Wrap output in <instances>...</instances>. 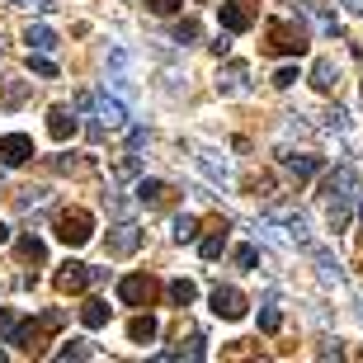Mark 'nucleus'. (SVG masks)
I'll return each instance as SVG.
<instances>
[{"label":"nucleus","instance_id":"a19ab883","mask_svg":"<svg viewBox=\"0 0 363 363\" xmlns=\"http://www.w3.org/2000/svg\"><path fill=\"white\" fill-rule=\"evenodd\" d=\"M175 38H179V43H194V38H199V24H194V19H189V24H179Z\"/></svg>","mask_w":363,"mask_h":363},{"label":"nucleus","instance_id":"f03ea898","mask_svg":"<svg viewBox=\"0 0 363 363\" xmlns=\"http://www.w3.org/2000/svg\"><path fill=\"white\" fill-rule=\"evenodd\" d=\"M62 321H67V311H62V307L43 311L38 321H19V330L10 335V345H19V350H28V354H43V340L52 335V330H62Z\"/></svg>","mask_w":363,"mask_h":363},{"label":"nucleus","instance_id":"79ce46f5","mask_svg":"<svg viewBox=\"0 0 363 363\" xmlns=\"http://www.w3.org/2000/svg\"><path fill=\"white\" fill-rule=\"evenodd\" d=\"M340 5H350L354 14H363V0H340Z\"/></svg>","mask_w":363,"mask_h":363},{"label":"nucleus","instance_id":"a878e982","mask_svg":"<svg viewBox=\"0 0 363 363\" xmlns=\"http://www.w3.org/2000/svg\"><path fill=\"white\" fill-rule=\"evenodd\" d=\"M28 90H33L28 81H10V85H0V108H14V104H24V99H28Z\"/></svg>","mask_w":363,"mask_h":363},{"label":"nucleus","instance_id":"ea45409f","mask_svg":"<svg viewBox=\"0 0 363 363\" xmlns=\"http://www.w3.org/2000/svg\"><path fill=\"white\" fill-rule=\"evenodd\" d=\"M137 170H142V161H137V156H123V161H118V175L123 179H133Z\"/></svg>","mask_w":363,"mask_h":363},{"label":"nucleus","instance_id":"473e14b6","mask_svg":"<svg viewBox=\"0 0 363 363\" xmlns=\"http://www.w3.org/2000/svg\"><path fill=\"white\" fill-rule=\"evenodd\" d=\"M199 161H203V170H208L213 179H227V175H231V170H227V161H217L213 151H199Z\"/></svg>","mask_w":363,"mask_h":363},{"label":"nucleus","instance_id":"6e6552de","mask_svg":"<svg viewBox=\"0 0 363 363\" xmlns=\"http://www.w3.org/2000/svg\"><path fill=\"white\" fill-rule=\"evenodd\" d=\"M245 307H250V302H245L241 288H231V283L227 288H222V283L213 288V316H222V321H241Z\"/></svg>","mask_w":363,"mask_h":363},{"label":"nucleus","instance_id":"c03bdc74","mask_svg":"<svg viewBox=\"0 0 363 363\" xmlns=\"http://www.w3.org/2000/svg\"><path fill=\"white\" fill-rule=\"evenodd\" d=\"M359 217H363V203H359Z\"/></svg>","mask_w":363,"mask_h":363},{"label":"nucleus","instance_id":"72a5a7b5","mask_svg":"<svg viewBox=\"0 0 363 363\" xmlns=\"http://www.w3.org/2000/svg\"><path fill=\"white\" fill-rule=\"evenodd\" d=\"M279 325H283V311L279 307H264V311H259V330H264V335H274Z\"/></svg>","mask_w":363,"mask_h":363},{"label":"nucleus","instance_id":"c756f323","mask_svg":"<svg viewBox=\"0 0 363 363\" xmlns=\"http://www.w3.org/2000/svg\"><path fill=\"white\" fill-rule=\"evenodd\" d=\"M350 227V199H330V231H345Z\"/></svg>","mask_w":363,"mask_h":363},{"label":"nucleus","instance_id":"393cba45","mask_svg":"<svg viewBox=\"0 0 363 363\" xmlns=\"http://www.w3.org/2000/svg\"><path fill=\"white\" fill-rule=\"evenodd\" d=\"M165 297H170L175 307H194V297H199V288H194L189 279H175L170 288H165Z\"/></svg>","mask_w":363,"mask_h":363},{"label":"nucleus","instance_id":"0eeeda50","mask_svg":"<svg viewBox=\"0 0 363 363\" xmlns=\"http://www.w3.org/2000/svg\"><path fill=\"white\" fill-rule=\"evenodd\" d=\"M142 241H147V236H142V227H137V222H118V227L108 231L104 250L113 259H128V255H137V250H142Z\"/></svg>","mask_w":363,"mask_h":363},{"label":"nucleus","instance_id":"a18cd8bd","mask_svg":"<svg viewBox=\"0 0 363 363\" xmlns=\"http://www.w3.org/2000/svg\"><path fill=\"white\" fill-rule=\"evenodd\" d=\"M0 359H5V350H0Z\"/></svg>","mask_w":363,"mask_h":363},{"label":"nucleus","instance_id":"cd10ccee","mask_svg":"<svg viewBox=\"0 0 363 363\" xmlns=\"http://www.w3.org/2000/svg\"><path fill=\"white\" fill-rule=\"evenodd\" d=\"M302 5H307V14H316V24H321V33H330V38H335L340 33V19L330 10H325V5H311V0H302Z\"/></svg>","mask_w":363,"mask_h":363},{"label":"nucleus","instance_id":"e433bc0d","mask_svg":"<svg viewBox=\"0 0 363 363\" xmlns=\"http://www.w3.org/2000/svg\"><path fill=\"white\" fill-rule=\"evenodd\" d=\"M325 128H330V133H345V128H350L345 108H330V113H325Z\"/></svg>","mask_w":363,"mask_h":363},{"label":"nucleus","instance_id":"4468645a","mask_svg":"<svg viewBox=\"0 0 363 363\" xmlns=\"http://www.w3.org/2000/svg\"><path fill=\"white\" fill-rule=\"evenodd\" d=\"M217 90L222 94H245L250 90V67H245V62H231V67L217 76Z\"/></svg>","mask_w":363,"mask_h":363},{"label":"nucleus","instance_id":"6ab92c4d","mask_svg":"<svg viewBox=\"0 0 363 363\" xmlns=\"http://www.w3.org/2000/svg\"><path fill=\"white\" fill-rule=\"evenodd\" d=\"M222 245H227V217L213 227V236H203V241H199V255L203 259H217V255H222Z\"/></svg>","mask_w":363,"mask_h":363},{"label":"nucleus","instance_id":"58836bf2","mask_svg":"<svg viewBox=\"0 0 363 363\" xmlns=\"http://www.w3.org/2000/svg\"><path fill=\"white\" fill-rule=\"evenodd\" d=\"M321 359H345V345H340V340H321Z\"/></svg>","mask_w":363,"mask_h":363},{"label":"nucleus","instance_id":"20e7f679","mask_svg":"<svg viewBox=\"0 0 363 363\" xmlns=\"http://www.w3.org/2000/svg\"><path fill=\"white\" fill-rule=\"evenodd\" d=\"M118 297H123V307H151L161 297V283L151 274H128V279H118Z\"/></svg>","mask_w":363,"mask_h":363},{"label":"nucleus","instance_id":"5701e85b","mask_svg":"<svg viewBox=\"0 0 363 363\" xmlns=\"http://www.w3.org/2000/svg\"><path fill=\"white\" fill-rule=\"evenodd\" d=\"M307 255L316 259V269H321V279L340 283V259H330V250H321V245H307Z\"/></svg>","mask_w":363,"mask_h":363},{"label":"nucleus","instance_id":"423d86ee","mask_svg":"<svg viewBox=\"0 0 363 363\" xmlns=\"http://www.w3.org/2000/svg\"><path fill=\"white\" fill-rule=\"evenodd\" d=\"M217 19H222L227 33H245V28H255L259 10H255V0H222L217 5Z\"/></svg>","mask_w":363,"mask_h":363},{"label":"nucleus","instance_id":"f3484780","mask_svg":"<svg viewBox=\"0 0 363 363\" xmlns=\"http://www.w3.org/2000/svg\"><path fill=\"white\" fill-rule=\"evenodd\" d=\"M24 43H28V52H52V48H57V33L48 24H28L24 28Z\"/></svg>","mask_w":363,"mask_h":363},{"label":"nucleus","instance_id":"1a4fd4ad","mask_svg":"<svg viewBox=\"0 0 363 363\" xmlns=\"http://www.w3.org/2000/svg\"><path fill=\"white\" fill-rule=\"evenodd\" d=\"M52 283H57V293H85V288L94 283V269H90V264H81V259H67V264L57 269Z\"/></svg>","mask_w":363,"mask_h":363},{"label":"nucleus","instance_id":"7c9ffc66","mask_svg":"<svg viewBox=\"0 0 363 363\" xmlns=\"http://www.w3.org/2000/svg\"><path fill=\"white\" fill-rule=\"evenodd\" d=\"M19 321H24V316H19L14 307H0V340H5V345H10V335L19 330Z\"/></svg>","mask_w":363,"mask_h":363},{"label":"nucleus","instance_id":"39448f33","mask_svg":"<svg viewBox=\"0 0 363 363\" xmlns=\"http://www.w3.org/2000/svg\"><path fill=\"white\" fill-rule=\"evenodd\" d=\"M76 108H94V113H99V128H104V133H118L123 123H128L123 104H118V99H108V94H90V90H85L81 99H76Z\"/></svg>","mask_w":363,"mask_h":363},{"label":"nucleus","instance_id":"49530a36","mask_svg":"<svg viewBox=\"0 0 363 363\" xmlns=\"http://www.w3.org/2000/svg\"><path fill=\"white\" fill-rule=\"evenodd\" d=\"M359 321H363V311H359Z\"/></svg>","mask_w":363,"mask_h":363},{"label":"nucleus","instance_id":"412c9836","mask_svg":"<svg viewBox=\"0 0 363 363\" xmlns=\"http://www.w3.org/2000/svg\"><path fill=\"white\" fill-rule=\"evenodd\" d=\"M52 170L57 175H90L94 161H85V156H52Z\"/></svg>","mask_w":363,"mask_h":363},{"label":"nucleus","instance_id":"f8f14e48","mask_svg":"<svg viewBox=\"0 0 363 363\" xmlns=\"http://www.w3.org/2000/svg\"><path fill=\"white\" fill-rule=\"evenodd\" d=\"M76 128H81V118H76V108H67V104L48 108V133H52L57 142H67V137H76Z\"/></svg>","mask_w":363,"mask_h":363},{"label":"nucleus","instance_id":"bb28decb","mask_svg":"<svg viewBox=\"0 0 363 363\" xmlns=\"http://www.w3.org/2000/svg\"><path fill=\"white\" fill-rule=\"evenodd\" d=\"M170 231H175V241H199V217H194V213H179Z\"/></svg>","mask_w":363,"mask_h":363},{"label":"nucleus","instance_id":"dca6fc26","mask_svg":"<svg viewBox=\"0 0 363 363\" xmlns=\"http://www.w3.org/2000/svg\"><path fill=\"white\" fill-rule=\"evenodd\" d=\"M340 85V71H335V62L330 57H321L316 67H311V90H321V94H330Z\"/></svg>","mask_w":363,"mask_h":363},{"label":"nucleus","instance_id":"f704fd0d","mask_svg":"<svg viewBox=\"0 0 363 363\" xmlns=\"http://www.w3.org/2000/svg\"><path fill=\"white\" fill-rule=\"evenodd\" d=\"M231 259H236V269H255V264H259V250H255V245H241Z\"/></svg>","mask_w":363,"mask_h":363},{"label":"nucleus","instance_id":"4be33fe9","mask_svg":"<svg viewBox=\"0 0 363 363\" xmlns=\"http://www.w3.org/2000/svg\"><path fill=\"white\" fill-rule=\"evenodd\" d=\"M14 250H19V259H28V264H43V259H48V245H43L38 236H19Z\"/></svg>","mask_w":363,"mask_h":363},{"label":"nucleus","instance_id":"c9c22d12","mask_svg":"<svg viewBox=\"0 0 363 363\" xmlns=\"http://www.w3.org/2000/svg\"><path fill=\"white\" fill-rule=\"evenodd\" d=\"M297 81H302L297 67H279V71H274V85H279V90H288V85H297Z\"/></svg>","mask_w":363,"mask_h":363},{"label":"nucleus","instance_id":"4c0bfd02","mask_svg":"<svg viewBox=\"0 0 363 363\" xmlns=\"http://www.w3.org/2000/svg\"><path fill=\"white\" fill-rule=\"evenodd\" d=\"M179 5H184V0H147V10H151V14H175Z\"/></svg>","mask_w":363,"mask_h":363},{"label":"nucleus","instance_id":"7ed1b4c3","mask_svg":"<svg viewBox=\"0 0 363 363\" xmlns=\"http://www.w3.org/2000/svg\"><path fill=\"white\" fill-rule=\"evenodd\" d=\"M52 236L62 245H71V250H76V245H85L94 236V217L85 213V208H62V213H57V222H52Z\"/></svg>","mask_w":363,"mask_h":363},{"label":"nucleus","instance_id":"2eb2a0df","mask_svg":"<svg viewBox=\"0 0 363 363\" xmlns=\"http://www.w3.org/2000/svg\"><path fill=\"white\" fill-rule=\"evenodd\" d=\"M283 170L293 179H311L321 170V156H307V151H283Z\"/></svg>","mask_w":363,"mask_h":363},{"label":"nucleus","instance_id":"aec40b11","mask_svg":"<svg viewBox=\"0 0 363 363\" xmlns=\"http://www.w3.org/2000/svg\"><path fill=\"white\" fill-rule=\"evenodd\" d=\"M156 330H161V325H156V316H133L128 340H133V345H151V340H156Z\"/></svg>","mask_w":363,"mask_h":363},{"label":"nucleus","instance_id":"ddd939ff","mask_svg":"<svg viewBox=\"0 0 363 363\" xmlns=\"http://www.w3.org/2000/svg\"><path fill=\"white\" fill-rule=\"evenodd\" d=\"M170 194H175V189L165 184V179H137V203H142V208H165V203H170Z\"/></svg>","mask_w":363,"mask_h":363},{"label":"nucleus","instance_id":"f257e3e1","mask_svg":"<svg viewBox=\"0 0 363 363\" xmlns=\"http://www.w3.org/2000/svg\"><path fill=\"white\" fill-rule=\"evenodd\" d=\"M288 5V14H279V19H269L264 24V52L269 57H302L307 52V28H302V0H283Z\"/></svg>","mask_w":363,"mask_h":363},{"label":"nucleus","instance_id":"c85d7f7f","mask_svg":"<svg viewBox=\"0 0 363 363\" xmlns=\"http://www.w3.org/2000/svg\"><path fill=\"white\" fill-rule=\"evenodd\" d=\"M28 71H33V76H43V81H52V76H57V62L48 52H28Z\"/></svg>","mask_w":363,"mask_h":363},{"label":"nucleus","instance_id":"2f4dec72","mask_svg":"<svg viewBox=\"0 0 363 363\" xmlns=\"http://www.w3.org/2000/svg\"><path fill=\"white\" fill-rule=\"evenodd\" d=\"M43 203H48V189H24V194H19V213H33Z\"/></svg>","mask_w":363,"mask_h":363},{"label":"nucleus","instance_id":"b1692460","mask_svg":"<svg viewBox=\"0 0 363 363\" xmlns=\"http://www.w3.org/2000/svg\"><path fill=\"white\" fill-rule=\"evenodd\" d=\"M94 354H99V350H94L90 340H67V345H62V350H57V354H52V359H62V363H71V359H94Z\"/></svg>","mask_w":363,"mask_h":363},{"label":"nucleus","instance_id":"37998d69","mask_svg":"<svg viewBox=\"0 0 363 363\" xmlns=\"http://www.w3.org/2000/svg\"><path fill=\"white\" fill-rule=\"evenodd\" d=\"M0 245H10V227L5 222H0Z\"/></svg>","mask_w":363,"mask_h":363},{"label":"nucleus","instance_id":"9b49d317","mask_svg":"<svg viewBox=\"0 0 363 363\" xmlns=\"http://www.w3.org/2000/svg\"><path fill=\"white\" fill-rule=\"evenodd\" d=\"M321 194H325V199H350L354 203V194H359V175H354L350 165H335V170L325 175Z\"/></svg>","mask_w":363,"mask_h":363},{"label":"nucleus","instance_id":"9d476101","mask_svg":"<svg viewBox=\"0 0 363 363\" xmlns=\"http://www.w3.org/2000/svg\"><path fill=\"white\" fill-rule=\"evenodd\" d=\"M28 156H38L28 133H5L0 137V165H24Z\"/></svg>","mask_w":363,"mask_h":363},{"label":"nucleus","instance_id":"a211bd4d","mask_svg":"<svg viewBox=\"0 0 363 363\" xmlns=\"http://www.w3.org/2000/svg\"><path fill=\"white\" fill-rule=\"evenodd\" d=\"M81 321L90 325V330L108 325V302H104V297H85V302H81Z\"/></svg>","mask_w":363,"mask_h":363}]
</instances>
